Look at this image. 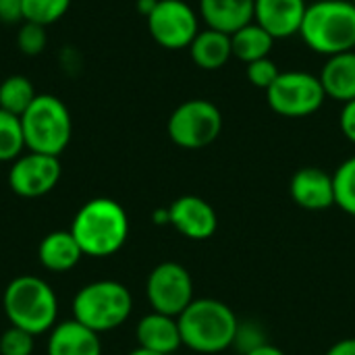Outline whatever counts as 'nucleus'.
<instances>
[{
  "instance_id": "nucleus-12",
  "label": "nucleus",
  "mask_w": 355,
  "mask_h": 355,
  "mask_svg": "<svg viewBox=\"0 0 355 355\" xmlns=\"http://www.w3.org/2000/svg\"><path fill=\"white\" fill-rule=\"evenodd\" d=\"M171 225L191 241H206L218 229L214 208L198 196H181L168 206Z\"/></svg>"
},
{
  "instance_id": "nucleus-36",
  "label": "nucleus",
  "mask_w": 355,
  "mask_h": 355,
  "mask_svg": "<svg viewBox=\"0 0 355 355\" xmlns=\"http://www.w3.org/2000/svg\"><path fill=\"white\" fill-rule=\"evenodd\" d=\"M127 355H162V354H156V352H150V349H144V347H135L133 352H129Z\"/></svg>"
},
{
  "instance_id": "nucleus-14",
  "label": "nucleus",
  "mask_w": 355,
  "mask_h": 355,
  "mask_svg": "<svg viewBox=\"0 0 355 355\" xmlns=\"http://www.w3.org/2000/svg\"><path fill=\"white\" fill-rule=\"evenodd\" d=\"M306 8V0H256L254 21L275 40H283L300 33Z\"/></svg>"
},
{
  "instance_id": "nucleus-29",
  "label": "nucleus",
  "mask_w": 355,
  "mask_h": 355,
  "mask_svg": "<svg viewBox=\"0 0 355 355\" xmlns=\"http://www.w3.org/2000/svg\"><path fill=\"white\" fill-rule=\"evenodd\" d=\"M245 75H248V81L254 87H260V89L266 92L277 81V77L281 75V71H279L277 62L266 56V58H260V60L250 62L248 69H245Z\"/></svg>"
},
{
  "instance_id": "nucleus-7",
  "label": "nucleus",
  "mask_w": 355,
  "mask_h": 355,
  "mask_svg": "<svg viewBox=\"0 0 355 355\" xmlns=\"http://www.w3.org/2000/svg\"><path fill=\"white\" fill-rule=\"evenodd\" d=\"M168 137L183 150H202L216 141L223 131V114L216 104L193 98L179 104L168 116Z\"/></svg>"
},
{
  "instance_id": "nucleus-2",
  "label": "nucleus",
  "mask_w": 355,
  "mask_h": 355,
  "mask_svg": "<svg viewBox=\"0 0 355 355\" xmlns=\"http://www.w3.org/2000/svg\"><path fill=\"white\" fill-rule=\"evenodd\" d=\"M177 320L183 345L204 355L231 349L239 327L237 314L225 302L212 297L193 300Z\"/></svg>"
},
{
  "instance_id": "nucleus-4",
  "label": "nucleus",
  "mask_w": 355,
  "mask_h": 355,
  "mask_svg": "<svg viewBox=\"0 0 355 355\" xmlns=\"http://www.w3.org/2000/svg\"><path fill=\"white\" fill-rule=\"evenodd\" d=\"M300 35L308 48L324 56L355 50V4L352 0L308 4Z\"/></svg>"
},
{
  "instance_id": "nucleus-6",
  "label": "nucleus",
  "mask_w": 355,
  "mask_h": 355,
  "mask_svg": "<svg viewBox=\"0 0 355 355\" xmlns=\"http://www.w3.org/2000/svg\"><path fill=\"white\" fill-rule=\"evenodd\" d=\"M25 146L29 152L60 156L73 135L71 112L62 100L50 94H37L31 106L21 114Z\"/></svg>"
},
{
  "instance_id": "nucleus-15",
  "label": "nucleus",
  "mask_w": 355,
  "mask_h": 355,
  "mask_svg": "<svg viewBox=\"0 0 355 355\" xmlns=\"http://www.w3.org/2000/svg\"><path fill=\"white\" fill-rule=\"evenodd\" d=\"M135 339H137V347L162 355L175 354L183 345L179 320L160 312H150L137 322Z\"/></svg>"
},
{
  "instance_id": "nucleus-33",
  "label": "nucleus",
  "mask_w": 355,
  "mask_h": 355,
  "mask_svg": "<svg viewBox=\"0 0 355 355\" xmlns=\"http://www.w3.org/2000/svg\"><path fill=\"white\" fill-rule=\"evenodd\" d=\"M245 355H287L283 349H279V347H275V345H270V343H266V345H262V347H258V349H254V352H250V354Z\"/></svg>"
},
{
  "instance_id": "nucleus-10",
  "label": "nucleus",
  "mask_w": 355,
  "mask_h": 355,
  "mask_svg": "<svg viewBox=\"0 0 355 355\" xmlns=\"http://www.w3.org/2000/svg\"><path fill=\"white\" fill-rule=\"evenodd\" d=\"M146 19L150 35L166 50L189 48L193 37L200 33L198 15L183 0H158Z\"/></svg>"
},
{
  "instance_id": "nucleus-20",
  "label": "nucleus",
  "mask_w": 355,
  "mask_h": 355,
  "mask_svg": "<svg viewBox=\"0 0 355 355\" xmlns=\"http://www.w3.org/2000/svg\"><path fill=\"white\" fill-rule=\"evenodd\" d=\"M189 52L193 62L204 71H216L223 69L229 58L233 56L231 50V35L216 31V29H204L200 31L193 42L189 44Z\"/></svg>"
},
{
  "instance_id": "nucleus-13",
  "label": "nucleus",
  "mask_w": 355,
  "mask_h": 355,
  "mask_svg": "<svg viewBox=\"0 0 355 355\" xmlns=\"http://www.w3.org/2000/svg\"><path fill=\"white\" fill-rule=\"evenodd\" d=\"M289 193L291 200L304 210L310 212L329 210L331 206H335L333 175L316 166L300 168L289 181Z\"/></svg>"
},
{
  "instance_id": "nucleus-35",
  "label": "nucleus",
  "mask_w": 355,
  "mask_h": 355,
  "mask_svg": "<svg viewBox=\"0 0 355 355\" xmlns=\"http://www.w3.org/2000/svg\"><path fill=\"white\" fill-rule=\"evenodd\" d=\"M156 2H158V0H137V10H139L141 15H146V17H148V15L154 10Z\"/></svg>"
},
{
  "instance_id": "nucleus-34",
  "label": "nucleus",
  "mask_w": 355,
  "mask_h": 355,
  "mask_svg": "<svg viewBox=\"0 0 355 355\" xmlns=\"http://www.w3.org/2000/svg\"><path fill=\"white\" fill-rule=\"evenodd\" d=\"M154 223L156 225H171V216H168V208H160L154 212Z\"/></svg>"
},
{
  "instance_id": "nucleus-1",
  "label": "nucleus",
  "mask_w": 355,
  "mask_h": 355,
  "mask_svg": "<svg viewBox=\"0 0 355 355\" xmlns=\"http://www.w3.org/2000/svg\"><path fill=\"white\" fill-rule=\"evenodd\" d=\"M83 256H114L129 237V216L125 208L110 198H94L83 204L69 229Z\"/></svg>"
},
{
  "instance_id": "nucleus-25",
  "label": "nucleus",
  "mask_w": 355,
  "mask_h": 355,
  "mask_svg": "<svg viewBox=\"0 0 355 355\" xmlns=\"http://www.w3.org/2000/svg\"><path fill=\"white\" fill-rule=\"evenodd\" d=\"M71 0H23V21L52 25L67 15Z\"/></svg>"
},
{
  "instance_id": "nucleus-3",
  "label": "nucleus",
  "mask_w": 355,
  "mask_h": 355,
  "mask_svg": "<svg viewBox=\"0 0 355 355\" xmlns=\"http://www.w3.org/2000/svg\"><path fill=\"white\" fill-rule=\"evenodd\" d=\"M2 308L10 327L23 329L33 337L56 327L58 300L54 289L40 277L21 275L12 279L4 289Z\"/></svg>"
},
{
  "instance_id": "nucleus-23",
  "label": "nucleus",
  "mask_w": 355,
  "mask_h": 355,
  "mask_svg": "<svg viewBox=\"0 0 355 355\" xmlns=\"http://www.w3.org/2000/svg\"><path fill=\"white\" fill-rule=\"evenodd\" d=\"M25 148L21 116L0 110V162H15Z\"/></svg>"
},
{
  "instance_id": "nucleus-11",
  "label": "nucleus",
  "mask_w": 355,
  "mask_h": 355,
  "mask_svg": "<svg viewBox=\"0 0 355 355\" xmlns=\"http://www.w3.org/2000/svg\"><path fill=\"white\" fill-rule=\"evenodd\" d=\"M60 160L58 156L48 154H21L8 171V187L12 193L33 200L50 193L60 179Z\"/></svg>"
},
{
  "instance_id": "nucleus-27",
  "label": "nucleus",
  "mask_w": 355,
  "mask_h": 355,
  "mask_svg": "<svg viewBox=\"0 0 355 355\" xmlns=\"http://www.w3.org/2000/svg\"><path fill=\"white\" fill-rule=\"evenodd\" d=\"M33 335L17 329V327H8L2 337H0V355H31L33 354Z\"/></svg>"
},
{
  "instance_id": "nucleus-17",
  "label": "nucleus",
  "mask_w": 355,
  "mask_h": 355,
  "mask_svg": "<svg viewBox=\"0 0 355 355\" xmlns=\"http://www.w3.org/2000/svg\"><path fill=\"white\" fill-rule=\"evenodd\" d=\"M48 355H102L100 335L75 318L56 322L48 337Z\"/></svg>"
},
{
  "instance_id": "nucleus-24",
  "label": "nucleus",
  "mask_w": 355,
  "mask_h": 355,
  "mask_svg": "<svg viewBox=\"0 0 355 355\" xmlns=\"http://www.w3.org/2000/svg\"><path fill=\"white\" fill-rule=\"evenodd\" d=\"M335 183V206L355 218V156L339 164L333 175Z\"/></svg>"
},
{
  "instance_id": "nucleus-37",
  "label": "nucleus",
  "mask_w": 355,
  "mask_h": 355,
  "mask_svg": "<svg viewBox=\"0 0 355 355\" xmlns=\"http://www.w3.org/2000/svg\"><path fill=\"white\" fill-rule=\"evenodd\" d=\"M352 2H354V4H355V0H352Z\"/></svg>"
},
{
  "instance_id": "nucleus-19",
  "label": "nucleus",
  "mask_w": 355,
  "mask_h": 355,
  "mask_svg": "<svg viewBox=\"0 0 355 355\" xmlns=\"http://www.w3.org/2000/svg\"><path fill=\"white\" fill-rule=\"evenodd\" d=\"M320 83L327 98L343 104L355 100V50L329 56L320 73Z\"/></svg>"
},
{
  "instance_id": "nucleus-9",
  "label": "nucleus",
  "mask_w": 355,
  "mask_h": 355,
  "mask_svg": "<svg viewBox=\"0 0 355 355\" xmlns=\"http://www.w3.org/2000/svg\"><path fill=\"white\" fill-rule=\"evenodd\" d=\"M146 297L152 312L179 318L193 297V279L179 262H162L152 268L146 281Z\"/></svg>"
},
{
  "instance_id": "nucleus-16",
  "label": "nucleus",
  "mask_w": 355,
  "mask_h": 355,
  "mask_svg": "<svg viewBox=\"0 0 355 355\" xmlns=\"http://www.w3.org/2000/svg\"><path fill=\"white\" fill-rule=\"evenodd\" d=\"M256 0H200V15L208 29L233 35L254 21Z\"/></svg>"
},
{
  "instance_id": "nucleus-31",
  "label": "nucleus",
  "mask_w": 355,
  "mask_h": 355,
  "mask_svg": "<svg viewBox=\"0 0 355 355\" xmlns=\"http://www.w3.org/2000/svg\"><path fill=\"white\" fill-rule=\"evenodd\" d=\"M0 21L2 23L23 21V0H0Z\"/></svg>"
},
{
  "instance_id": "nucleus-32",
  "label": "nucleus",
  "mask_w": 355,
  "mask_h": 355,
  "mask_svg": "<svg viewBox=\"0 0 355 355\" xmlns=\"http://www.w3.org/2000/svg\"><path fill=\"white\" fill-rule=\"evenodd\" d=\"M324 355H355V337H347L329 347Z\"/></svg>"
},
{
  "instance_id": "nucleus-28",
  "label": "nucleus",
  "mask_w": 355,
  "mask_h": 355,
  "mask_svg": "<svg viewBox=\"0 0 355 355\" xmlns=\"http://www.w3.org/2000/svg\"><path fill=\"white\" fill-rule=\"evenodd\" d=\"M266 343H268L266 335H264V331H262V327L258 322H252V320L239 322L237 335H235V341H233V347L237 352L245 355L254 352V349H258V347H262V345H266Z\"/></svg>"
},
{
  "instance_id": "nucleus-26",
  "label": "nucleus",
  "mask_w": 355,
  "mask_h": 355,
  "mask_svg": "<svg viewBox=\"0 0 355 355\" xmlns=\"http://www.w3.org/2000/svg\"><path fill=\"white\" fill-rule=\"evenodd\" d=\"M48 44V33H46V27L44 25H37V23H29V21H23V25L19 27V33H17V46L23 54L27 56H37L44 52Z\"/></svg>"
},
{
  "instance_id": "nucleus-30",
  "label": "nucleus",
  "mask_w": 355,
  "mask_h": 355,
  "mask_svg": "<svg viewBox=\"0 0 355 355\" xmlns=\"http://www.w3.org/2000/svg\"><path fill=\"white\" fill-rule=\"evenodd\" d=\"M339 127H341L343 135L352 144H355V100L343 104V110L339 114Z\"/></svg>"
},
{
  "instance_id": "nucleus-21",
  "label": "nucleus",
  "mask_w": 355,
  "mask_h": 355,
  "mask_svg": "<svg viewBox=\"0 0 355 355\" xmlns=\"http://www.w3.org/2000/svg\"><path fill=\"white\" fill-rule=\"evenodd\" d=\"M272 44H275V37L268 31H264L256 21H252L250 25L241 27L239 31L231 35L233 56L245 64L266 58L272 50Z\"/></svg>"
},
{
  "instance_id": "nucleus-22",
  "label": "nucleus",
  "mask_w": 355,
  "mask_h": 355,
  "mask_svg": "<svg viewBox=\"0 0 355 355\" xmlns=\"http://www.w3.org/2000/svg\"><path fill=\"white\" fill-rule=\"evenodd\" d=\"M33 83L25 75H10L0 83V110L21 116L35 100Z\"/></svg>"
},
{
  "instance_id": "nucleus-5",
  "label": "nucleus",
  "mask_w": 355,
  "mask_h": 355,
  "mask_svg": "<svg viewBox=\"0 0 355 355\" xmlns=\"http://www.w3.org/2000/svg\"><path fill=\"white\" fill-rule=\"evenodd\" d=\"M131 310V291L119 281H94L73 297V318L98 335L123 327Z\"/></svg>"
},
{
  "instance_id": "nucleus-8",
  "label": "nucleus",
  "mask_w": 355,
  "mask_h": 355,
  "mask_svg": "<svg viewBox=\"0 0 355 355\" xmlns=\"http://www.w3.org/2000/svg\"><path fill=\"white\" fill-rule=\"evenodd\" d=\"M327 100L320 77L306 71H287L266 89L268 106L285 119H304L322 108Z\"/></svg>"
},
{
  "instance_id": "nucleus-18",
  "label": "nucleus",
  "mask_w": 355,
  "mask_h": 355,
  "mask_svg": "<svg viewBox=\"0 0 355 355\" xmlns=\"http://www.w3.org/2000/svg\"><path fill=\"white\" fill-rule=\"evenodd\" d=\"M81 258L83 252L71 231H52L40 241L37 248V260L50 272H69Z\"/></svg>"
}]
</instances>
